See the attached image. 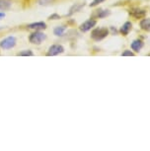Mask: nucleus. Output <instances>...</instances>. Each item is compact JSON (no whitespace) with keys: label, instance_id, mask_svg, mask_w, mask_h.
Returning a JSON list of instances; mask_svg holds the SVG:
<instances>
[{"label":"nucleus","instance_id":"obj_1","mask_svg":"<svg viewBox=\"0 0 150 151\" xmlns=\"http://www.w3.org/2000/svg\"><path fill=\"white\" fill-rule=\"evenodd\" d=\"M46 40H47V35L44 32H42V31H34L29 36V42L31 44L37 45H41Z\"/></svg>","mask_w":150,"mask_h":151},{"label":"nucleus","instance_id":"obj_2","mask_svg":"<svg viewBox=\"0 0 150 151\" xmlns=\"http://www.w3.org/2000/svg\"><path fill=\"white\" fill-rule=\"evenodd\" d=\"M17 45V39L14 36H9L4 38L3 40L0 41V48L5 50H11V48L15 47Z\"/></svg>","mask_w":150,"mask_h":151},{"label":"nucleus","instance_id":"obj_3","mask_svg":"<svg viewBox=\"0 0 150 151\" xmlns=\"http://www.w3.org/2000/svg\"><path fill=\"white\" fill-rule=\"evenodd\" d=\"M109 34V31L107 28H96L95 30L92 31L91 38L96 42L102 41L103 39L106 38Z\"/></svg>","mask_w":150,"mask_h":151},{"label":"nucleus","instance_id":"obj_4","mask_svg":"<svg viewBox=\"0 0 150 151\" xmlns=\"http://www.w3.org/2000/svg\"><path fill=\"white\" fill-rule=\"evenodd\" d=\"M64 52V47L61 45H52L49 47L47 52V56H55Z\"/></svg>","mask_w":150,"mask_h":151},{"label":"nucleus","instance_id":"obj_5","mask_svg":"<svg viewBox=\"0 0 150 151\" xmlns=\"http://www.w3.org/2000/svg\"><path fill=\"white\" fill-rule=\"evenodd\" d=\"M96 24H97V22H96V20L94 19H89L87 20V21H85L84 23H82L80 25V27H79V29H80L81 32H88L92 29V28H94L96 26Z\"/></svg>","mask_w":150,"mask_h":151},{"label":"nucleus","instance_id":"obj_6","mask_svg":"<svg viewBox=\"0 0 150 151\" xmlns=\"http://www.w3.org/2000/svg\"><path fill=\"white\" fill-rule=\"evenodd\" d=\"M27 28L30 30H34V31H42V30L47 29V24L42 21L34 22V23H31V24H28Z\"/></svg>","mask_w":150,"mask_h":151},{"label":"nucleus","instance_id":"obj_7","mask_svg":"<svg viewBox=\"0 0 150 151\" xmlns=\"http://www.w3.org/2000/svg\"><path fill=\"white\" fill-rule=\"evenodd\" d=\"M12 0H0V11H8L12 7Z\"/></svg>","mask_w":150,"mask_h":151},{"label":"nucleus","instance_id":"obj_8","mask_svg":"<svg viewBox=\"0 0 150 151\" xmlns=\"http://www.w3.org/2000/svg\"><path fill=\"white\" fill-rule=\"evenodd\" d=\"M131 28H132V24H131V22H126V23H124V24L123 25V27L121 28L120 32L121 33V35L126 36L127 34L131 32Z\"/></svg>","mask_w":150,"mask_h":151},{"label":"nucleus","instance_id":"obj_9","mask_svg":"<svg viewBox=\"0 0 150 151\" xmlns=\"http://www.w3.org/2000/svg\"><path fill=\"white\" fill-rule=\"evenodd\" d=\"M143 47V42L140 41V40H135L131 42V48L132 50H134V52H140V50Z\"/></svg>","mask_w":150,"mask_h":151},{"label":"nucleus","instance_id":"obj_10","mask_svg":"<svg viewBox=\"0 0 150 151\" xmlns=\"http://www.w3.org/2000/svg\"><path fill=\"white\" fill-rule=\"evenodd\" d=\"M85 6V4L84 3H80V4H74L73 6L70 8V10H69V13L67 14V16H71V15H73L74 13H77V12H79L82 8H83Z\"/></svg>","mask_w":150,"mask_h":151},{"label":"nucleus","instance_id":"obj_11","mask_svg":"<svg viewBox=\"0 0 150 151\" xmlns=\"http://www.w3.org/2000/svg\"><path fill=\"white\" fill-rule=\"evenodd\" d=\"M131 15L133 16L134 18L136 19H141V18H144L146 15V12L144 10H139V9H136V10H133L131 12Z\"/></svg>","mask_w":150,"mask_h":151},{"label":"nucleus","instance_id":"obj_12","mask_svg":"<svg viewBox=\"0 0 150 151\" xmlns=\"http://www.w3.org/2000/svg\"><path fill=\"white\" fill-rule=\"evenodd\" d=\"M140 27L144 31H150V19L146 18L140 21Z\"/></svg>","mask_w":150,"mask_h":151},{"label":"nucleus","instance_id":"obj_13","mask_svg":"<svg viewBox=\"0 0 150 151\" xmlns=\"http://www.w3.org/2000/svg\"><path fill=\"white\" fill-rule=\"evenodd\" d=\"M66 31V27L65 26H57L53 29V34L57 37H60L64 34V32Z\"/></svg>","mask_w":150,"mask_h":151},{"label":"nucleus","instance_id":"obj_14","mask_svg":"<svg viewBox=\"0 0 150 151\" xmlns=\"http://www.w3.org/2000/svg\"><path fill=\"white\" fill-rule=\"evenodd\" d=\"M110 14H111L110 10H98L97 14H96V18L102 19V18H105V17L109 16Z\"/></svg>","mask_w":150,"mask_h":151},{"label":"nucleus","instance_id":"obj_15","mask_svg":"<svg viewBox=\"0 0 150 151\" xmlns=\"http://www.w3.org/2000/svg\"><path fill=\"white\" fill-rule=\"evenodd\" d=\"M17 55L18 56H33L34 52L31 50H21L20 52L17 53Z\"/></svg>","mask_w":150,"mask_h":151},{"label":"nucleus","instance_id":"obj_16","mask_svg":"<svg viewBox=\"0 0 150 151\" xmlns=\"http://www.w3.org/2000/svg\"><path fill=\"white\" fill-rule=\"evenodd\" d=\"M38 1L39 5H42V6H47V5L52 4L55 0H37Z\"/></svg>","mask_w":150,"mask_h":151},{"label":"nucleus","instance_id":"obj_17","mask_svg":"<svg viewBox=\"0 0 150 151\" xmlns=\"http://www.w3.org/2000/svg\"><path fill=\"white\" fill-rule=\"evenodd\" d=\"M104 1H105V0H93L91 3H90V7H95V6H97V5H99L100 3H103Z\"/></svg>","mask_w":150,"mask_h":151},{"label":"nucleus","instance_id":"obj_18","mask_svg":"<svg viewBox=\"0 0 150 151\" xmlns=\"http://www.w3.org/2000/svg\"><path fill=\"white\" fill-rule=\"evenodd\" d=\"M121 55L123 56H133L134 53L131 52V50H126V52H123V53H121Z\"/></svg>","mask_w":150,"mask_h":151},{"label":"nucleus","instance_id":"obj_19","mask_svg":"<svg viewBox=\"0 0 150 151\" xmlns=\"http://www.w3.org/2000/svg\"><path fill=\"white\" fill-rule=\"evenodd\" d=\"M49 19L50 20H58V19H60V16H59L58 14L55 13V14H52V15L49 17Z\"/></svg>","mask_w":150,"mask_h":151},{"label":"nucleus","instance_id":"obj_20","mask_svg":"<svg viewBox=\"0 0 150 151\" xmlns=\"http://www.w3.org/2000/svg\"><path fill=\"white\" fill-rule=\"evenodd\" d=\"M5 17H6V14H5V12H2V11H0V20L4 19Z\"/></svg>","mask_w":150,"mask_h":151}]
</instances>
